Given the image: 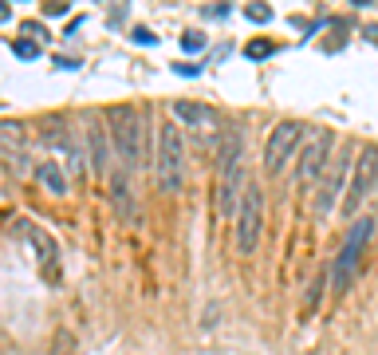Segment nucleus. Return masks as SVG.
<instances>
[{
	"instance_id": "1",
	"label": "nucleus",
	"mask_w": 378,
	"mask_h": 355,
	"mask_svg": "<svg viewBox=\"0 0 378 355\" xmlns=\"http://www.w3.org/2000/svg\"><path fill=\"white\" fill-rule=\"evenodd\" d=\"M185 170H189V146L174 118L158 123V143H154V186L162 194H177L185 186Z\"/></svg>"
},
{
	"instance_id": "2",
	"label": "nucleus",
	"mask_w": 378,
	"mask_h": 355,
	"mask_svg": "<svg viewBox=\"0 0 378 355\" xmlns=\"http://www.w3.org/2000/svg\"><path fill=\"white\" fill-rule=\"evenodd\" d=\"M107 130H110V146L118 150L122 166L135 174L146 154V110L135 107V103H118V107L107 110Z\"/></svg>"
},
{
	"instance_id": "3",
	"label": "nucleus",
	"mask_w": 378,
	"mask_h": 355,
	"mask_svg": "<svg viewBox=\"0 0 378 355\" xmlns=\"http://www.w3.org/2000/svg\"><path fill=\"white\" fill-rule=\"evenodd\" d=\"M248 190V170H244V143L241 135H229L221 146V162H217V217L236 221L241 197Z\"/></svg>"
},
{
	"instance_id": "4",
	"label": "nucleus",
	"mask_w": 378,
	"mask_h": 355,
	"mask_svg": "<svg viewBox=\"0 0 378 355\" xmlns=\"http://www.w3.org/2000/svg\"><path fill=\"white\" fill-rule=\"evenodd\" d=\"M303 138H308V130H303V123H295V118H284V123H276L268 135V143H264V170H268V178H284V170L295 162V154L303 150Z\"/></svg>"
},
{
	"instance_id": "5",
	"label": "nucleus",
	"mask_w": 378,
	"mask_h": 355,
	"mask_svg": "<svg viewBox=\"0 0 378 355\" xmlns=\"http://www.w3.org/2000/svg\"><path fill=\"white\" fill-rule=\"evenodd\" d=\"M331 154H335V135L331 130H315V135L303 143L300 150V162H295V186L308 194L315 182H323V174H327L331 166Z\"/></svg>"
},
{
	"instance_id": "6",
	"label": "nucleus",
	"mask_w": 378,
	"mask_h": 355,
	"mask_svg": "<svg viewBox=\"0 0 378 355\" xmlns=\"http://www.w3.org/2000/svg\"><path fill=\"white\" fill-rule=\"evenodd\" d=\"M355 162H359V154H355L351 146H347V150H339L335 158H331V166H327V174H323L320 190H315V197H311V210H315V217H327V213L339 205L343 186H351Z\"/></svg>"
},
{
	"instance_id": "7",
	"label": "nucleus",
	"mask_w": 378,
	"mask_h": 355,
	"mask_svg": "<svg viewBox=\"0 0 378 355\" xmlns=\"http://www.w3.org/2000/svg\"><path fill=\"white\" fill-rule=\"evenodd\" d=\"M236 249H241L244 257L256 253V245H261V233H264V194L256 182H248V190H244L241 197V210H236Z\"/></svg>"
},
{
	"instance_id": "8",
	"label": "nucleus",
	"mask_w": 378,
	"mask_h": 355,
	"mask_svg": "<svg viewBox=\"0 0 378 355\" xmlns=\"http://www.w3.org/2000/svg\"><path fill=\"white\" fill-rule=\"evenodd\" d=\"M378 186V146H362L359 150V162H355V174H351V186H347V197H343V213H359V205L374 194Z\"/></svg>"
},
{
	"instance_id": "9",
	"label": "nucleus",
	"mask_w": 378,
	"mask_h": 355,
	"mask_svg": "<svg viewBox=\"0 0 378 355\" xmlns=\"http://www.w3.org/2000/svg\"><path fill=\"white\" fill-rule=\"evenodd\" d=\"M370 233H374V221H370V217H359V221H355V229L347 233V245H343V253H339V261H335V292H343V288L351 284V277H355V269H359V257H362V249H367Z\"/></svg>"
},
{
	"instance_id": "10",
	"label": "nucleus",
	"mask_w": 378,
	"mask_h": 355,
	"mask_svg": "<svg viewBox=\"0 0 378 355\" xmlns=\"http://www.w3.org/2000/svg\"><path fill=\"white\" fill-rule=\"evenodd\" d=\"M16 233H20V245H24L28 253L43 264L48 280H56V241H51L40 225H28V221H24V225H16Z\"/></svg>"
},
{
	"instance_id": "11",
	"label": "nucleus",
	"mask_w": 378,
	"mask_h": 355,
	"mask_svg": "<svg viewBox=\"0 0 378 355\" xmlns=\"http://www.w3.org/2000/svg\"><path fill=\"white\" fill-rule=\"evenodd\" d=\"M107 186H110V202H115L118 217H122V221H138V202H135V190H130V170H126V166L110 170Z\"/></svg>"
},
{
	"instance_id": "12",
	"label": "nucleus",
	"mask_w": 378,
	"mask_h": 355,
	"mask_svg": "<svg viewBox=\"0 0 378 355\" xmlns=\"http://www.w3.org/2000/svg\"><path fill=\"white\" fill-rule=\"evenodd\" d=\"M87 158H91L95 174L110 178V162H107V130L99 118H87Z\"/></svg>"
},
{
	"instance_id": "13",
	"label": "nucleus",
	"mask_w": 378,
	"mask_h": 355,
	"mask_svg": "<svg viewBox=\"0 0 378 355\" xmlns=\"http://www.w3.org/2000/svg\"><path fill=\"white\" fill-rule=\"evenodd\" d=\"M36 178H40V186H48L56 197L68 194V178H63V170H59V162H40V170H36Z\"/></svg>"
},
{
	"instance_id": "14",
	"label": "nucleus",
	"mask_w": 378,
	"mask_h": 355,
	"mask_svg": "<svg viewBox=\"0 0 378 355\" xmlns=\"http://www.w3.org/2000/svg\"><path fill=\"white\" fill-rule=\"evenodd\" d=\"M174 118H182V123H213L209 107H201V103H185V99L174 103Z\"/></svg>"
},
{
	"instance_id": "15",
	"label": "nucleus",
	"mask_w": 378,
	"mask_h": 355,
	"mask_svg": "<svg viewBox=\"0 0 378 355\" xmlns=\"http://www.w3.org/2000/svg\"><path fill=\"white\" fill-rule=\"evenodd\" d=\"M0 138H4V150L9 154H16L20 146V138H24V123H16V118H4V123H0Z\"/></svg>"
},
{
	"instance_id": "16",
	"label": "nucleus",
	"mask_w": 378,
	"mask_h": 355,
	"mask_svg": "<svg viewBox=\"0 0 378 355\" xmlns=\"http://www.w3.org/2000/svg\"><path fill=\"white\" fill-rule=\"evenodd\" d=\"M244 56L248 59H268V56H276V43L272 40H252L248 48H244Z\"/></svg>"
},
{
	"instance_id": "17",
	"label": "nucleus",
	"mask_w": 378,
	"mask_h": 355,
	"mask_svg": "<svg viewBox=\"0 0 378 355\" xmlns=\"http://www.w3.org/2000/svg\"><path fill=\"white\" fill-rule=\"evenodd\" d=\"M244 16H248L252 24H268V20H272V9H268V4H244Z\"/></svg>"
},
{
	"instance_id": "18",
	"label": "nucleus",
	"mask_w": 378,
	"mask_h": 355,
	"mask_svg": "<svg viewBox=\"0 0 378 355\" xmlns=\"http://www.w3.org/2000/svg\"><path fill=\"white\" fill-rule=\"evenodd\" d=\"M182 43H185V51H201V43H205V40H201V32H185V40H182Z\"/></svg>"
},
{
	"instance_id": "19",
	"label": "nucleus",
	"mask_w": 378,
	"mask_h": 355,
	"mask_svg": "<svg viewBox=\"0 0 378 355\" xmlns=\"http://www.w3.org/2000/svg\"><path fill=\"white\" fill-rule=\"evenodd\" d=\"M12 48H16V56H20V59H36V56H40V48H32V43H24V40L12 43Z\"/></svg>"
},
{
	"instance_id": "20",
	"label": "nucleus",
	"mask_w": 378,
	"mask_h": 355,
	"mask_svg": "<svg viewBox=\"0 0 378 355\" xmlns=\"http://www.w3.org/2000/svg\"><path fill=\"white\" fill-rule=\"evenodd\" d=\"M205 16H209V20H225L229 16V4H209V9H205Z\"/></svg>"
},
{
	"instance_id": "21",
	"label": "nucleus",
	"mask_w": 378,
	"mask_h": 355,
	"mask_svg": "<svg viewBox=\"0 0 378 355\" xmlns=\"http://www.w3.org/2000/svg\"><path fill=\"white\" fill-rule=\"evenodd\" d=\"M135 40H138V43H150L154 32H146V28H135Z\"/></svg>"
}]
</instances>
